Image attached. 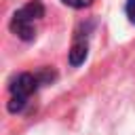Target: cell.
Returning a JSON list of instances; mask_svg holds the SVG:
<instances>
[{
  "instance_id": "obj_3",
  "label": "cell",
  "mask_w": 135,
  "mask_h": 135,
  "mask_svg": "<svg viewBox=\"0 0 135 135\" xmlns=\"http://www.w3.org/2000/svg\"><path fill=\"white\" fill-rule=\"evenodd\" d=\"M93 23H80L74 32V42L72 49L68 53V61L72 68H78L80 63H84L86 55H89V32H91Z\"/></svg>"
},
{
  "instance_id": "obj_5",
  "label": "cell",
  "mask_w": 135,
  "mask_h": 135,
  "mask_svg": "<svg viewBox=\"0 0 135 135\" xmlns=\"http://www.w3.org/2000/svg\"><path fill=\"white\" fill-rule=\"evenodd\" d=\"M124 13H127L129 21L135 23V0H127V4H124Z\"/></svg>"
},
{
  "instance_id": "obj_1",
  "label": "cell",
  "mask_w": 135,
  "mask_h": 135,
  "mask_svg": "<svg viewBox=\"0 0 135 135\" xmlns=\"http://www.w3.org/2000/svg\"><path fill=\"white\" fill-rule=\"evenodd\" d=\"M55 80V72L51 68H42L36 74L32 72H21L8 86L11 91V99H8V112L11 114H19L23 112V108L27 105L30 97L40 89V84H49Z\"/></svg>"
},
{
  "instance_id": "obj_2",
  "label": "cell",
  "mask_w": 135,
  "mask_h": 135,
  "mask_svg": "<svg viewBox=\"0 0 135 135\" xmlns=\"http://www.w3.org/2000/svg\"><path fill=\"white\" fill-rule=\"evenodd\" d=\"M42 17H44V4L40 0H30L11 17V32L17 38L30 42L36 38V25Z\"/></svg>"
},
{
  "instance_id": "obj_4",
  "label": "cell",
  "mask_w": 135,
  "mask_h": 135,
  "mask_svg": "<svg viewBox=\"0 0 135 135\" xmlns=\"http://www.w3.org/2000/svg\"><path fill=\"white\" fill-rule=\"evenodd\" d=\"M65 6H72V8H84V6H89L93 0H61Z\"/></svg>"
}]
</instances>
